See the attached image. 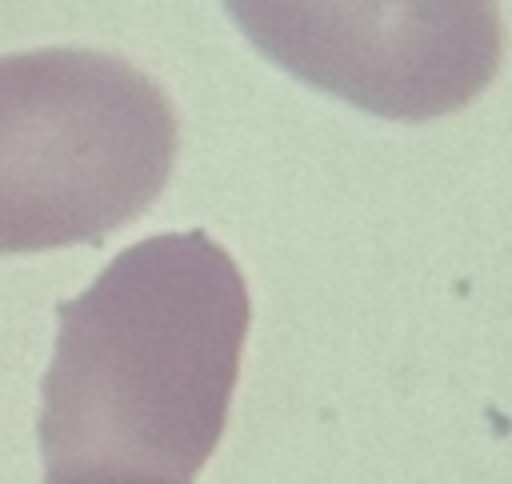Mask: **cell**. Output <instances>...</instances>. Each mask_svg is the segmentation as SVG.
<instances>
[{
    "mask_svg": "<svg viewBox=\"0 0 512 484\" xmlns=\"http://www.w3.org/2000/svg\"><path fill=\"white\" fill-rule=\"evenodd\" d=\"M288 76L384 120L472 104L504 56L496 0H224Z\"/></svg>",
    "mask_w": 512,
    "mask_h": 484,
    "instance_id": "cell-3",
    "label": "cell"
},
{
    "mask_svg": "<svg viewBox=\"0 0 512 484\" xmlns=\"http://www.w3.org/2000/svg\"><path fill=\"white\" fill-rule=\"evenodd\" d=\"M248 324L240 264L204 228L124 248L60 304L44 484H192L224 436Z\"/></svg>",
    "mask_w": 512,
    "mask_h": 484,
    "instance_id": "cell-1",
    "label": "cell"
},
{
    "mask_svg": "<svg viewBox=\"0 0 512 484\" xmlns=\"http://www.w3.org/2000/svg\"><path fill=\"white\" fill-rule=\"evenodd\" d=\"M180 144L164 88L108 52L0 56V252L96 244L168 184Z\"/></svg>",
    "mask_w": 512,
    "mask_h": 484,
    "instance_id": "cell-2",
    "label": "cell"
}]
</instances>
